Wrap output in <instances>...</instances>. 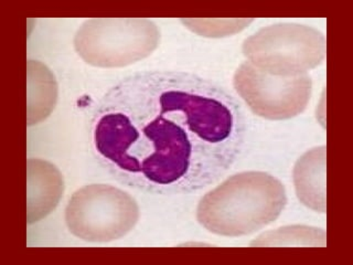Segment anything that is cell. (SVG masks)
<instances>
[{
    "label": "cell",
    "mask_w": 353,
    "mask_h": 265,
    "mask_svg": "<svg viewBox=\"0 0 353 265\" xmlns=\"http://www.w3.org/2000/svg\"><path fill=\"white\" fill-rule=\"evenodd\" d=\"M99 163L137 190H201L234 165L245 141L240 103L218 83L189 72L127 75L94 108Z\"/></svg>",
    "instance_id": "cell-1"
},
{
    "label": "cell",
    "mask_w": 353,
    "mask_h": 265,
    "mask_svg": "<svg viewBox=\"0 0 353 265\" xmlns=\"http://www.w3.org/2000/svg\"><path fill=\"white\" fill-rule=\"evenodd\" d=\"M286 204L284 185L276 177L244 171L204 195L196 208V219L214 235L242 237L274 222Z\"/></svg>",
    "instance_id": "cell-2"
},
{
    "label": "cell",
    "mask_w": 353,
    "mask_h": 265,
    "mask_svg": "<svg viewBox=\"0 0 353 265\" xmlns=\"http://www.w3.org/2000/svg\"><path fill=\"white\" fill-rule=\"evenodd\" d=\"M160 30L154 21L139 18H94L83 22L74 48L86 63L121 68L147 58L157 49Z\"/></svg>",
    "instance_id": "cell-3"
},
{
    "label": "cell",
    "mask_w": 353,
    "mask_h": 265,
    "mask_svg": "<svg viewBox=\"0 0 353 265\" xmlns=\"http://www.w3.org/2000/svg\"><path fill=\"white\" fill-rule=\"evenodd\" d=\"M243 55L257 69L292 77L317 68L325 57V38L301 23H275L259 29L243 42Z\"/></svg>",
    "instance_id": "cell-4"
},
{
    "label": "cell",
    "mask_w": 353,
    "mask_h": 265,
    "mask_svg": "<svg viewBox=\"0 0 353 265\" xmlns=\"http://www.w3.org/2000/svg\"><path fill=\"white\" fill-rule=\"evenodd\" d=\"M139 219L135 199L114 186L93 184L73 193L65 209V224L74 237L86 242L119 240Z\"/></svg>",
    "instance_id": "cell-5"
},
{
    "label": "cell",
    "mask_w": 353,
    "mask_h": 265,
    "mask_svg": "<svg viewBox=\"0 0 353 265\" xmlns=\"http://www.w3.org/2000/svg\"><path fill=\"white\" fill-rule=\"evenodd\" d=\"M233 86L248 108L263 119L281 121L303 113L312 97V77H281L257 69L248 61L235 71Z\"/></svg>",
    "instance_id": "cell-6"
},
{
    "label": "cell",
    "mask_w": 353,
    "mask_h": 265,
    "mask_svg": "<svg viewBox=\"0 0 353 265\" xmlns=\"http://www.w3.org/2000/svg\"><path fill=\"white\" fill-rule=\"evenodd\" d=\"M64 180L53 164L39 158L27 161V221L36 224L52 213L63 196Z\"/></svg>",
    "instance_id": "cell-7"
},
{
    "label": "cell",
    "mask_w": 353,
    "mask_h": 265,
    "mask_svg": "<svg viewBox=\"0 0 353 265\" xmlns=\"http://www.w3.org/2000/svg\"><path fill=\"white\" fill-rule=\"evenodd\" d=\"M327 148L314 147L301 156L294 167L296 195L303 206L316 213H325Z\"/></svg>",
    "instance_id": "cell-8"
},
{
    "label": "cell",
    "mask_w": 353,
    "mask_h": 265,
    "mask_svg": "<svg viewBox=\"0 0 353 265\" xmlns=\"http://www.w3.org/2000/svg\"><path fill=\"white\" fill-rule=\"evenodd\" d=\"M28 126L47 119L58 101V84L51 70L40 61L27 62Z\"/></svg>",
    "instance_id": "cell-9"
},
{
    "label": "cell",
    "mask_w": 353,
    "mask_h": 265,
    "mask_svg": "<svg viewBox=\"0 0 353 265\" xmlns=\"http://www.w3.org/2000/svg\"><path fill=\"white\" fill-rule=\"evenodd\" d=\"M253 19H181L193 32L204 37H225L239 32Z\"/></svg>",
    "instance_id": "cell-10"
}]
</instances>
